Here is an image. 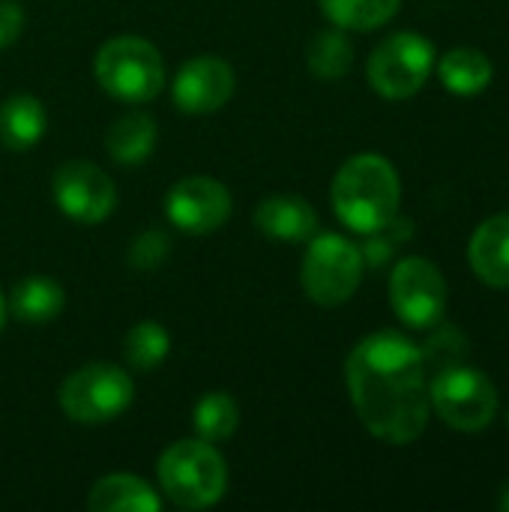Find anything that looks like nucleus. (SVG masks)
Masks as SVG:
<instances>
[{"mask_svg": "<svg viewBox=\"0 0 509 512\" xmlns=\"http://www.w3.org/2000/svg\"><path fill=\"white\" fill-rule=\"evenodd\" d=\"M345 384L366 432L384 444H414L429 426V381L423 351L381 330L354 345L345 360Z\"/></svg>", "mask_w": 509, "mask_h": 512, "instance_id": "f257e3e1", "label": "nucleus"}, {"mask_svg": "<svg viewBox=\"0 0 509 512\" xmlns=\"http://www.w3.org/2000/svg\"><path fill=\"white\" fill-rule=\"evenodd\" d=\"M333 213L354 234H378L399 216L402 183L396 168L378 153L351 156L330 186Z\"/></svg>", "mask_w": 509, "mask_h": 512, "instance_id": "f03ea898", "label": "nucleus"}, {"mask_svg": "<svg viewBox=\"0 0 509 512\" xmlns=\"http://www.w3.org/2000/svg\"><path fill=\"white\" fill-rule=\"evenodd\" d=\"M156 477L162 495L180 510H210L228 492V465L216 444L183 438L171 444L159 462Z\"/></svg>", "mask_w": 509, "mask_h": 512, "instance_id": "7ed1b4c3", "label": "nucleus"}, {"mask_svg": "<svg viewBox=\"0 0 509 512\" xmlns=\"http://www.w3.org/2000/svg\"><path fill=\"white\" fill-rule=\"evenodd\" d=\"M96 84L117 102L144 105L153 102L168 81L162 51L144 36H111L99 45L93 57Z\"/></svg>", "mask_w": 509, "mask_h": 512, "instance_id": "20e7f679", "label": "nucleus"}, {"mask_svg": "<svg viewBox=\"0 0 509 512\" xmlns=\"http://www.w3.org/2000/svg\"><path fill=\"white\" fill-rule=\"evenodd\" d=\"M135 399L132 375L108 360L75 369L57 393L60 411L81 426H105L129 411Z\"/></svg>", "mask_w": 509, "mask_h": 512, "instance_id": "39448f33", "label": "nucleus"}, {"mask_svg": "<svg viewBox=\"0 0 509 512\" xmlns=\"http://www.w3.org/2000/svg\"><path fill=\"white\" fill-rule=\"evenodd\" d=\"M363 255L342 234H315L303 255L300 282L312 303L336 309L348 303L363 282Z\"/></svg>", "mask_w": 509, "mask_h": 512, "instance_id": "423d86ee", "label": "nucleus"}, {"mask_svg": "<svg viewBox=\"0 0 509 512\" xmlns=\"http://www.w3.org/2000/svg\"><path fill=\"white\" fill-rule=\"evenodd\" d=\"M429 405L450 429L480 432L495 420L498 390L480 369L453 363L438 369L435 381L429 384Z\"/></svg>", "mask_w": 509, "mask_h": 512, "instance_id": "0eeeda50", "label": "nucleus"}, {"mask_svg": "<svg viewBox=\"0 0 509 512\" xmlns=\"http://www.w3.org/2000/svg\"><path fill=\"white\" fill-rule=\"evenodd\" d=\"M435 66V48L414 30L387 36L366 63V78L372 90L384 99H411L423 90Z\"/></svg>", "mask_w": 509, "mask_h": 512, "instance_id": "6e6552de", "label": "nucleus"}, {"mask_svg": "<svg viewBox=\"0 0 509 512\" xmlns=\"http://www.w3.org/2000/svg\"><path fill=\"white\" fill-rule=\"evenodd\" d=\"M51 195L60 213L78 225H99L117 207L114 180L87 159H66L51 174Z\"/></svg>", "mask_w": 509, "mask_h": 512, "instance_id": "1a4fd4ad", "label": "nucleus"}, {"mask_svg": "<svg viewBox=\"0 0 509 512\" xmlns=\"http://www.w3.org/2000/svg\"><path fill=\"white\" fill-rule=\"evenodd\" d=\"M234 213V201L225 183L207 174H189L180 177L165 192V216L168 222L183 234H213L228 225Z\"/></svg>", "mask_w": 509, "mask_h": 512, "instance_id": "9d476101", "label": "nucleus"}, {"mask_svg": "<svg viewBox=\"0 0 509 512\" xmlns=\"http://www.w3.org/2000/svg\"><path fill=\"white\" fill-rule=\"evenodd\" d=\"M390 303L408 327H432L447 309V282L432 261L402 258L390 276Z\"/></svg>", "mask_w": 509, "mask_h": 512, "instance_id": "9b49d317", "label": "nucleus"}, {"mask_svg": "<svg viewBox=\"0 0 509 512\" xmlns=\"http://www.w3.org/2000/svg\"><path fill=\"white\" fill-rule=\"evenodd\" d=\"M234 87H237V75L225 57L198 54L177 69L171 81V99L183 114L207 117L231 102Z\"/></svg>", "mask_w": 509, "mask_h": 512, "instance_id": "f8f14e48", "label": "nucleus"}, {"mask_svg": "<svg viewBox=\"0 0 509 512\" xmlns=\"http://www.w3.org/2000/svg\"><path fill=\"white\" fill-rule=\"evenodd\" d=\"M255 228L279 243H309L318 234V210L303 195H270L255 207Z\"/></svg>", "mask_w": 509, "mask_h": 512, "instance_id": "ddd939ff", "label": "nucleus"}, {"mask_svg": "<svg viewBox=\"0 0 509 512\" xmlns=\"http://www.w3.org/2000/svg\"><path fill=\"white\" fill-rule=\"evenodd\" d=\"M48 129V111L33 93H15L0 102V144L9 153L33 150Z\"/></svg>", "mask_w": 509, "mask_h": 512, "instance_id": "4468645a", "label": "nucleus"}, {"mask_svg": "<svg viewBox=\"0 0 509 512\" xmlns=\"http://www.w3.org/2000/svg\"><path fill=\"white\" fill-rule=\"evenodd\" d=\"M468 258L474 273L492 285V288H509V213L486 219L468 246Z\"/></svg>", "mask_w": 509, "mask_h": 512, "instance_id": "2eb2a0df", "label": "nucleus"}, {"mask_svg": "<svg viewBox=\"0 0 509 512\" xmlns=\"http://www.w3.org/2000/svg\"><path fill=\"white\" fill-rule=\"evenodd\" d=\"M90 512H159L162 495L135 474H108L87 495Z\"/></svg>", "mask_w": 509, "mask_h": 512, "instance_id": "dca6fc26", "label": "nucleus"}, {"mask_svg": "<svg viewBox=\"0 0 509 512\" xmlns=\"http://www.w3.org/2000/svg\"><path fill=\"white\" fill-rule=\"evenodd\" d=\"M6 306L15 321L42 327L60 318V312L66 309V291L51 276H27L9 291Z\"/></svg>", "mask_w": 509, "mask_h": 512, "instance_id": "f3484780", "label": "nucleus"}, {"mask_svg": "<svg viewBox=\"0 0 509 512\" xmlns=\"http://www.w3.org/2000/svg\"><path fill=\"white\" fill-rule=\"evenodd\" d=\"M156 141H159L156 120L147 111H126L108 126L105 153L117 165H141L153 156Z\"/></svg>", "mask_w": 509, "mask_h": 512, "instance_id": "a211bd4d", "label": "nucleus"}, {"mask_svg": "<svg viewBox=\"0 0 509 512\" xmlns=\"http://www.w3.org/2000/svg\"><path fill=\"white\" fill-rule=\"evenodd\" d=\"M192 429L201 441L210 444H225L237 435L240 429V405L231 393L225 390H210L204 393L195 408H192Z\"/></svg>", "mask_w": 509, "mask_h": 512, "instance_id": "6ab92c4d", "label": "nucleus"}, {"mask_svg": "<svg viewBox=\"0 0 509 512\" xmlns=\"http://www.w3.org/2000/svg\"><path fill=\"white\" fill-rule=\"evenodd\" d=\"M306 66L318 81H339L354 66V45L342 27L318 30L306 48Z\"/></svg>", "mask_w": 509, "mask_h": 512, "instance_id": "aec40b11", "label": "nucleus"}, {"mask_svg": "<svg viewBox=\"0 0 509 512\" xmlns=\"http://www.w3.org/2000/svg\"><path fill=\"white\" fill-rule=\"evenodd\" d=\"M441 81L456 96H477L492 81V60L480 48H453L441 57Z\"/></svg>", "mask_w": 509, "mask_h": 512, "instance_id": "412c9836", "label": "nucleus"}, {"mask_svg": "<svg viewBox=\"0 0 509 512\" xmlns=\"http://www.w3.org/2000/svg\"><path fill=\"white\" fill-rule=\"evenodd\" d=\"M333 27L342 30H378L402 6V0H318Z\"/></svg>", "mask_w": 509, "mask_h": 512, "instance_id": "4be33fe9", "label": "nucleus"}, {"mask_svg": "<svg viewBox=\"0 0 509 512\" xmlns=\"http://www.w3.org/2000/svg\"><path fill=\"white\" fill-rule=\"evenodd\" d=\"M171 354V333L159 321H138L123 336V360L135 372H156Z\"/></svg>", "mask_w": 509, "mask_h": 512, "instance_id": "5701e85b", "label": "nucleus"}, {"mask_svg": "<svg viewBox=\"0 0 509 512\" xmlns=\"http://www.w3.org/2000/svg\"><path fill=\"white\" fill-rule=\"evenodd\" d=\"M168 252H171L168 237H165L162 231L150 228V231L138 234L135 243L129 246V264H132V270H138V273H150V270H156V267L168 258Z\"/></svg>", "mask_w": 509, "mask_h": 512, "instance_id": "b1692460", "label": "nucleus"}, {"mask_svg": "<svg viewBox=\"0 0 509 512\" xmlns=\"http://www.w3.org/2000/svg\"><path fill=\"white\" fill-rule=\"evenodd\" d=\"M459 354H462V336L447 327L441 333H435L429 342H426V351H423V360L432 366V369H447L453 363H459Z\"/></svg>", "mask_w": 509, "mask_h": 512, "instance_id": "393cba45", "label": "nucleus"}, {"mask_svg": "<svg viewBox=\"0 0 509 512\" xmlns=\"http://www.w3.org/2000/svg\"><path fill=\"white\" fill-rule=\"evenodd\" d=\"M24 30V9L18 0H0V51L9 48Z\"/></svg>", "mask_w": 509, "mask_h": 512, "instance_id": "a878e982", "label": "nucleus"}, {"mask_svg": "<svg viewBox=\"0 0 509 512\" xmlns=\"http://www.w3.org/2000/svg\"><path fill=\"white\" fill-rule=\"evenodd\" d=\"M6 315H9V306H6V297H3V288H0V330L6 327Z\"/></svg>", "mask_w": 509, "mask_h": 512, "instance_id": "bb28decb", "label": "nucleus"}, {"mask_svg": "<svg viewBox=\"0 0 509 512\" xmlns=\"http://www.w3.org/2000/svg\"><path fill=\"white\" fill-rule=\"evenodd\" d=\"M501 510L509 512V483H507V489H504V495H501Z\"/></svg>", "mask_w": 509, "mask_h": 512, "instance_id": "cd10ccee", "label": "nucleus"}]
</instances>
